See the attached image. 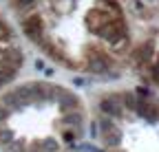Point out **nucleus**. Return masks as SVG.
<instances>
[{"instance_id":"obj_9","label":"nucleus","mask_w":159,"mask_h":152,"mask_svg":"<svg viewBox=\"0 0 159 152\" xmlns=\"http://www.w3.org/2000/svg\"><path fill=\"white\" fill-rule=\"evenodd\" d=\"M64 121H66V124H75V126H77V124H80V115H77V112H75V115H73V112H69Z\"/></svg>"},{"instance_id":"obj_8","label":"nucleus","mask_w":159,"mask_h":152,"mask_svg":"<svg viewBox=\"0 0 159 152\" xmlns=\"http://www.w3.org/2000/svg\"><path fill=\"white\" fill-rule=\"evenodd\" d=\"M9 141H13V132L11 130H0V143L7 145Z\"/></svg>"},{"instance_id":"obj_13","label":"nucleus","mask_w":159,"mask_h":152,"mask_svg":"<svg viewBox=\"0 0 159 152\" xmlns=\"http://www.w3.org/2000/svg\"><path fill=\"white\" fill-rule=\"evenodd\" d=\"M7 117H9V110H7L5 106H0V121H5Z\"/></svg>"},{"instance_id":"obj_5","label":"nucleus","mask_w":159,"mask_h":152,"mask_svg":"<svg viewBox=\"0 0 159 152\" xmlns=\"http://www.w3.org/2000/svg\"><path fill=\"white\" fill-rule=\"evenodd\" d=\"M119 141H122V135H119L117 130H113L111 135H108V132L104 135V143H106L108 148H113V145H119Z\"/></svg>"},{"instance_id":"obj_3","label":"nucleus","mask_w":159,"mask_h":152,"mask_svg":"<svg viewBox=\"0 0 159 152\" xmlns=\"http://www.w3.org/2000/svg\"><path fill=\"white\" fill-rule=\"evenodd\" d=\"M102 110L106 112L108 117H119L122 115V104H119V99H115V97H106L104 102H102Z\"/></svg>"},{"instance_id":"obj_2","label":"nucleus","mask_w":159,"mask_h":152,"mask_svg":"<svg viewBox=\"0 0 159 152\" xmlns=\"http://www.w3.org/2000/svg\"><path fill=\"white\" fill-rule=\"evenodd\" d=\"M135 110H137L142 117H146V119H157V117H159V108L152 106V104L146 102V99H139L137 106H135Z\"/></svg>"},{"instance_id":"obj_6","label":"nucleus","mask_w":159,"mask_h":152,"mask_svg":"<svg viewBox=\"0 0 159 152\" xmlns=\"http://www.w3.org/2000/svg\"><path fill=\"white\" fill-rule=\"evenodd\" d=\"M38 145H40L42 152H57V148H60V143L55 139H44L42 143H38Z\"/></svg>"},{"instance_id":"obj_1","label":"nucleus","mask_w":159,"mask_h":152,"mask_svg":"<svg viewBox=\"0 0 159 152\" xmlns=\"http://www.w3.org/2000/svg\"><path fill=\"white\" fill-rule=\"evenodd\" d=\"M22 29H25V35L33 42H42L44 40V33H42V20H40V15L33 13L29 18L22 20Z\"/></svg>"},{"instance_id":"obj_14","label":"nucleus","mask_w":159,"mask_h":152,"mask_svg":"<svg viewBox=\"0 0 159 152\" xmlns=\"http://www.w3.org/2000/svg\"><path fill=\"white\" fill-rule=\"evenodd\" d=\"M73 82H75V84H77V86H82V84H86V82H84V80H82V77H75V80H73Z\"/></svg>"},{"instance_id":"obj_15","label":"nucleus","mask_w":159,"mask_h":152,"mask_svg":"<svg viewBox=\"0 0 159 152\" xmlns=\"http://www.w3.org/2000/svg\"><path fill=\"white\" fill-rule=\"evenodd\" d=\"M2 84H5V80H2V77H0V86H2Z\"/></svg>"},{"instance_id":"obj_12","label":"nucleus","mask_w":159,"mask_h":152,"mask_svg":"<svg viewBox=\"0 0 159 152\" xmlns=\"http://www.w3.org/2000/svg\"><path fill=\"white\" fill-rule=\"evenodd\" d=\"M124 102H126L130 108H135V106H137V99L133 97V95H124Z\"/></svg>"},{"instance_id":"obj_10","label":"nucleus","mask_w":159,"mask_h":152,"mask_svg":"<svg viewBox=\"0 0 159 152\" xmlns=\"http://www.w3.org/2000/svg\"><path fill=\"white\" fill-rule=\"evenodd\" d=\"M35 2V0H16V5L20 7V9H27V7H31Z\"/></svg>"},{"instance_id":"obj_7","label":"nucleus","mask_w":159,"mask_h":152,"mask_svg":"<svg viewBox=\"0 0 159 152\" xmlns=\"http://www.w3.org/2000/svg\"><path fill=\"white\" fill-rule=\"evenodd\" d=\"M106 20H108V15H106L104 11H93V13H91V24H93V27H99V24L106 22Z\"/></svg>"},{"instance_id":"obj_4","label":"nucleus","mask_w":159,"mask_h":152,"mask_svg":"<svg viewBox=\"0 0 159 152\" xmlns=\"http://www.w3.org/2000/svg\"><path fill=\"white\" fill-rule=\"evenodd\" d=\"M106 68H108V64L104 60H91V64H89V71L95 73V75H104Z\"/></svg>"},{"instance_id":"obj_11","label":"nucleus","mask_w":159,"mask_h":152,"mask_svg":"<svg viewBox=\"0 0 159 152\" xmlns=\"http://www.w3.org/2000/svg\"><path fill=\"white\" fill-rule=\"evenodd\" d=\"M102 128L108 132V130H115V124H113L111 119H102Z\"/></svg>"}]
</instances>
